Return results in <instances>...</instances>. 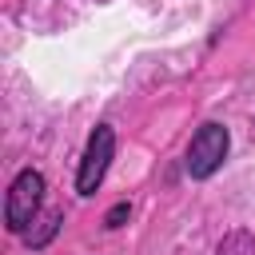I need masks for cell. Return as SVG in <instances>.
Listing matches in <instances>:
<instances>
[{"instance_id": "obj_1", "label": "cell", "mask_w": 255, "mask_h": 255, "mask_svg": "<svg viewBox=\"0 0 255 255\" xmlns=\"http://www.w3.org/2000/svg\"><path fill=\"white\" fill-rule=\"evenodd\" d=\"M40 199H44V175L40 171H20L8 187V203H4V227L12 235H24L32 227V219L40 215Z\"/></svg>"}, {"instance_id": "obj_3", "label": "cell", "mask_w": 255, "mask_h": 255, "mask_svg": "<svg viewBox=\"0 0 255 255\" xmlns=\"http://www.w3.org/2000/svg\"><path fill=\"white\" fill-rule=\"evenodd\" d=\"M112 151H116V131H112L108 124H100V128L88 135V147H84V159H80V175H76V191H80V195H96V187H100L104 175H108Z\"/></svg>"}, {"instance_id": "obj_6", "label": "cell", "mask_w": 255, "mask_h": 255, "mask_svg": "<svg viewBox=\"0 0 255 255\" xmlns=\"http://www.w3.org/2000/svg\"><path fill=\"white\" fill-rule=\"evenodd\" d=\"M128 215H131V203H116V207H112V211L104 215V227H120V223H124Z\"/></svg>"}, {"instance_id": "obj_4", "label": "cell", "mask_w": 255, "mask_h": 255, "mask_svg": "<svg viewBox=\"0 0 255 255\" xmlns=\"http://www.w3.org/2000/svg\"><path fill=\"white\" fill-rule=\"evenodd\" d=\"M60 223H64V211H40L36 219H32V227L24 231V243L32 247V251H40V247H48L52 239H56V231H60Z\"/></svg>"}, {"instance_id": "obj_5", "label": "cell", "mask_w": 255, "mask_h": 255, "mask_svg": "<svg viewBox=\"0 0 255 255\" xmlns=\"http://www.w3.org/2000/svg\"><path fill=\"white\" fill-rule=\"evenodd\" d=\"M219 255H255V235H251V231H231V235H223Z\"/></svg>"}, {"instance_id": "obj_2", "label": "cell", "mask_w": 255, "mask_h": 255, "mask_svg": "<svg viewBox=\"0 0 255 255\" xmlns=\"http://www.w3.org/2000/svg\"><path fill=\"white\" fill-rule=\"evenodd\" d=\"M227 147H231V135H227V128L223 124H203L195 135H191V143H187V175L191 179H207L223 159H227Z\"/></svg>"}, {"instance_id": "obj_7", "label": "cell", "mask_w": 255, "mask_h": 255, "mask_svg": "<svg viewBox=\"0 0 255 255\" xmlns=\"http://www.w3.org/2000/svg\"><path fill=\"white\" fill-rule=\"evenodd\" d=\"M96 4H108V0H96Z\"/></svg>"}]
</instances>
